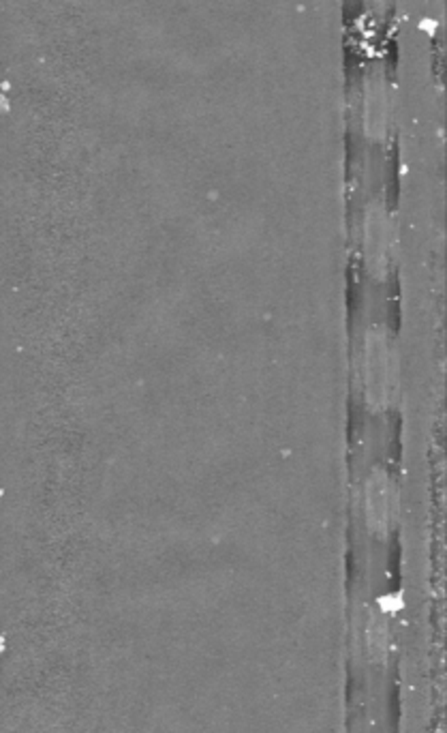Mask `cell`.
Returning <instances> with one entry per match:
<instances>
[{"label":"cell","instance_id":"6da1fadb","mask_svg":"<svg viewBox=\"0 0 447 733\" xmlns=\"http://www.w3.org/2000/svg\"><path fill=\"white\" fill-rule=\"evenodd\" d=\"M368 648L372 650V654L383 656L385 648H387V624L383 618H372L370 626H368Z\"/></svg>","mask_w":447,"mask_h":733}]
</instances>
